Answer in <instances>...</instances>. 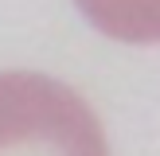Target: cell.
Masks as SVG:
<instances>
[{"label":"cell","mask_w":160,"mask_h":156,"mask_svg":"<svg viewBox=\"0 0 160 156\" xmlns=\"http://www.w3.org/2000/svg\"><path fill=\"white\" fill-rule=\"evenodd\" d=\"M0 156H109L90 101L59 78L0 70Z\"/></svg>","instance_id":"1"},{"label":"cell","mask_w":160,"mask_h":156,"mask_svg":"<svg viewBox=\"0 0 160 156\" xmlns=\"http://www.w3.org/2000/svg\"><path fill=\"white\" fill-rule=\"evenodd\" d=\"M74 4L109 39L160 43V0H74Z\"/></svg>","instance_id":"2"}]
</instances>
